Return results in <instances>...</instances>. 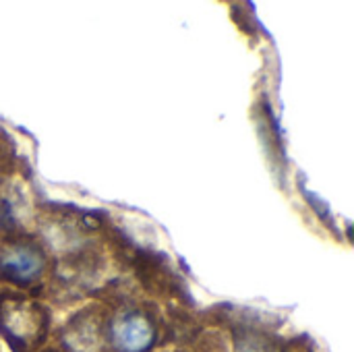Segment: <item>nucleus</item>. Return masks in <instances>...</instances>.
<instances>
[{"label":"nucleus","instance_id":"obj_1","mask_svg":"<svg viewBox=\"0 0 354 352\" xmlns=\"http://www.w3.org/2000/svg\"><path fill=\"white\" fill-rule=\"evenodd\" d=\"M44 266L46 255L39 243L31 239H15L0 249V278L17 286H29L35 282Z\"/></svg>","mask_w":354,"mask_h":352},{"label":"nucleus","instance_id":"obj_2","mask_svg":"<svg viewBox=\"0 0 354 352\" xmlns=\"http://www.w3.org/2000/svg\"><path fill=\"white\" fill-rule=\"evenodd\" d=\"M151 324L139 313H127L112 328V340L122 352H143L151 346Z\"/></svg>","mask_w":354,"mask_h":352}]
</instances>
